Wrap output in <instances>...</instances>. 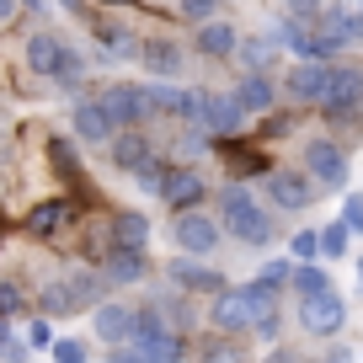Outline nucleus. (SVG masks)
I'll use <instances>...</instances> for the list:
<instances>
[{
  "label": "nucleus",
  "mask_w": 363,
  "mask_h": 363,
  "mask_svg": "<svg viewBox=\"0 0 363 363\" xmlns=\"http://www.w3.org/2000/svg\"><path fill=\"white\" fill-rule=\"evenodd\" d=\"M107 6H134V0H107Z\"/></svg>",
  "instance_id": "c03bdc74"
},
{
  "label": "nucleus",
  "mask_w": 363,
  "mask_h": 363,
  "mask_svg": "<svg viewBox=\"0 0 363 363\" xmlns=\"http://www.w3.org/2000/svg\"><path fill=\"white\" fill-rule=\"evenodd\" d=\"M342 320H347V305H342L337 289H326L315 299H299V326L310 337H331V331H342Z\"/></svg>",
  "instance_id": "39448f33"
},
{
  "label": "nucleus",
  "mask_w": 363,
  "mask_h": 363,
  "mask_svg": "<svg viewBox=\"0 0 363 363\" xmlns=\"http://www.w3.org/2000/svg\"><path fill=\"white\" fill-rule=\"evenodd\" d=\"M305 166H310V177H315L320 187H342V182H347V155H342L337 145H326V139L305 150Z\"/></svg>",
  "instance_id": "1a4fd4ad"
},
{
  "label": "nucleus",
  "mask_w": 363,
  "mask_h": 363,
  "mask_svg": "<svg viewBox=\"0 0 363 363\" xmlns=\"http://www.w3.org/2000/svg\"><path fill=\"white\" fill-rule=\"evenodd\" d=\"M48 160L59 166V177H65V182H80V160L69 155V145H65V139H54V145H48Z\"/></svg>",
  "instance_id": "cd10ccee"
},
{
  "label": "nucleus",
  "mask_w": 363,
  "mask_h": 363,
  "mask_svg": "<svg viewBox=\"0 0 363 363\" xmlns=\"http://www.w3.org/2000/svg\"><path fill=\"white\" fill-rule=\"evenodd\" d=\"M347 230H363V198H347V214H342Z\"/></svg>",
  "instance_id": "58836bf2"
},
{
  "label": "nucleus",
  "mask_w": 363,
  "mask_h": 363,
  "mask_svg": "<svg viewBox=\"0 0 363 363\" xmlns=\"http://www.w3.org/2000/svg\"><path fill=\"white\" fill-rule=\"evenodd\" d=\"M27 342H33V347H54V342H48V320H33V331H27Z\"/></svg>",
  "instance_id": "ea45409f"
},
{
  "label": "nucleus",
  "mask_w": 363,
  "mask_h": 363,
  "mask_svg": "<svg viewBox=\"0 0 363 363\" xmlns=\"http://www.w3.org/2000/svg\"><path fill=\"white\" fill-rule=\"evenodd\" d=\"M193 123H203L208 134L230 139V134H240L246 113H240V102H235V96H198V118H193Z\"/></svg>",
  "instance_id": "0eeeda50"
},
{
  "label": "nucleus",
  "mask_w": 363,
  "mask_h": 363,
  "mask_svg": "<svg viewBox=\"0 0 363 363\" xmlns=\"http://www.w3.org/2000/svg\"><path fill=\"white\" fill-rule=\"evenodd\" d=\"M22 6H43V0H22Z\"/></svg>",
  "instance_id": "a18cd8bd"
},
{
  "label": "nucleus",
  "mask_w": 363,
  "mask_h": 363,
  "mask_svg": "<svg viewBox=\"0 0 363 363\" xmlns=\"http://www.w3.org/2000/svg\"><path fill=\"white\" fill-rule=\"evenodd\" d=\"M65 59H69V48L59 43V38H48V33L27 38V65H33L38 75H59V69H65Z\"/></svg>",
  "instance_id": "f8f14e48"
},
{
  "label": "nucleus",
  "mask_w": 363,
  "mask_h": 363,
  "mask_svg": "<svg viewBox=\"0 0 363 363\" xmlns=\"http://www.w3.org/2000/svg\"><path fill=\"white\" fill-rule=\"evenodd\" d=\"M107 363H145V358H139L134 347H113V358H107Z\"/></svg>",
  "instance_id": "79ce46f5"
},
{
  "label": "nucleus",
  "mask_w": 363,
  "mask_h": 363,
  "mask_svg": "<svg viewBox=\"0 0 363 363\" xmlns=\"http://www.w3.org/2000/svg\"><path fill=\"white\" fill-rule=\"evenodd\" d=\"M145 96H150V113L198 118V96H187V91H177V86H145Z\"/></svg>",
  "instance_id": "4468645a"
},
{
  "label": "nucleus",
  "mask_w": 363,
  "mask_h": 363,
  "mask_svg": "<svg viewBox=\"0 0 363 363\" xmlns=\"http://www.w3.org/2000/svg\"><path fill=\"white\" fill-rule=\"evenodd\" d=\"M235 102H240V113H267V107L278 102V86H272L267 75H257V69H251V75L240 80V91H235Z\"/></svg>",
  "instance_id": "dca6fc26"
},
{
  "label": "nucleus",
  "mask_w": 363,
  "mask_h": 363,
  "mask_svg": "<svg viewBox=\"0 0 363 363\" xmlns=\"http://www.w3.org/2000/svg\"><path fill=\"white\" fill-rule=\"evenodd\" d=\"M289 284H294L299 299H315V294H326V289H331V278H326L320 267H294V278H289Z\"/></svg>",
  "instance_id": "a878e982"
},
{
  "label": "nucleus",
  "mask_w": 363,
  "mask_h": 363,
  "mask_svg": "<svg viewBox=\"0 0 363 363\" xmlns=\"http://www.w3.org/2000/svg\"><path fill=\"white\" fill-rule=\"evenodd\" d=\"M150 219L145 214H113V251H145Z\"/></svg>",
  "instance_id": "a211bd4d"
},
{
  "label": "nucleus",
  "mask_w": 363,
  "mask_h": 363,
  "mask_svg": "<svg viewBox=\"0 0 363 363\" xmlns=\"http://www.w3.org/2000/svg\"><path fill=\"white\" fill-rule=\"evenodd\" d=\"M267 198L278 208H305L310 198H315V187H310L299 171H272V177H267Z\"/></svg>",
  "instance_id": "9d476101"
},
{
  "label": "nucleus",
  "mask_w": 363,
  "mask_h": 363,
  "mask_svg": "<svg viewBox=\"0 0 363 363\" xmlns=\"http://www.w3.org/2000/svg\"><path fill=\"white\" fill-rule=\"evenodd\" d=\"M75 134L86 139V145H102L107 134H113V118H107L102 102H80L75 107Z\"/></svg>",
  "instance_id": "f3484780"
},
{
  "label": "nucleus",
  "mask_w": 363,
  "mask_h": 363,
  "mask_svg": "<svg viewBox=\"0 0 363 363\" xmlns=\"http://www.w3.org/2000/svg\"><path fill=\"white\" fill-rule=\"evenodd\" d=\"M0 235H6V230H0Z\"/></svg>",
  "instance_id": "49530a36"
},
{
  "label": "nucleus",
  "mask_w": 363,
  "mask_h": 363,
  "mask_svg": "<svg viewBox=\"0 0 363 363\" xmlns=\"http://www.w3.org/2000/svg\"><path fill=\"white\" fill-rule=\"evenodd\" d=\"M54 363H86V342H54Z\"/></svg>",
  "instance_id": "473e14b6"
},
{
  "label": "nucleus",
  "mask_w": 363,
  "mask_h": 363,
  "mask_svg": "<svg viewBox=\"0 0 363 363\" xmlns=\"http://www.w3.org/2000/svg\"><path fill=\"white\" fill-rule=\"evenodd\" d=\"M182 11H187V16H198V22H203V16L214 11V0H182Z\"/></svg>",
  "instance_id": "a19ab883"
},
{
  "label": "nucleus",
  "mask_w": 363,
  "mask_h": 363,
  "mask_svg": "<svg viewBox=\"0 0 363 363\" xmlns=\"http://www.w3.org/2000/svg\"><path fill=\"white\" fill-rule=\"evenodd\" d=\"M267 54H272V48L262 43V38H251V43H246V59L257 65V75H262V65H267Z\"/></svg>",
  "instance_id": "e433bc0d"
},
{
  "label": "nucleus",
  "mask_w": 363,
  "mask_h": 363,
  "mask_svg": "<svg viewBox=\"0 0 363 363\" xmlns=\"http://www.w3.org/2000/svg\"><path fill=\"white\" fill-rule=\"evenodd\" d=\"M22 310V289L16 284H0V315H16Z\"/></svg>",
  "instance_id": "f704fd0d"
},
{
  "label": "nucleus",
  "mask_w": 363,
  "mask_h": 363,
  "mask_svg": "<svg viewBox=\"0 0 363 363\" xmlns=\"http://www.w3.org/2000/svg\"><path fill=\"white\" fill-rule=\"evenodd\" d=\"M150 145H145V134H123V139H113V166L118 171H145L150 166Z\"/></svg>",
  "instance_id": "aec40b11"
},
{
  "label": "nucleus",
  "mask_w": 363,
  "mask_h": 363,
  "mask_svg": "<svg viewBox=\"0 0 363 363\" xmlns=\"http://www.w3.org/2000/svg\"><path fill=\"white\" fill-rule=\"evenodd\" d=\"M219 208H225V230H230L235 240H251V246H262V240L272 235V219L262 214V203L246 193V187H225Z\"/></svg>",
  "instance_id": "7ed1b4c3"
},
{
  "label": "nucleus",
  "mask_w": 363,
  "mask_h": 363,
  "mask_svg": "<svg viewBox=\"0 0 363 363\" xmlns=\"http://www.w3.org/2000/svg\"><path fill=\"white\" fill-rule=\"evenodd\" d=\"M102 43H107V54H118V59L139 54V48H134V38H128V33H118V27H102Z\"/></svg>",
  "instance_id": "7c9ffc66"
},
{
  "label": "nucleus",
  "mask_w": 363,
  "mask_h": 363,
  "mask_svg": "<svg viewBox=\"0 0 363 363\" xmlns=\"http://www.w3.org/2000/svg\"><path fill=\"white\" fill-rule=\"evenodd\" d=\"M198 48H203V54H214V59L235 54V27H225V22H203V33H198Z\"/></svg>",
  "instance_id": "b1692460"
},
{
  "label": "nucleus",
  "mask_w": 363,
  "mask_h": 363,
  "mask_svg": "<svg viewBox=\"0 0 363 363\" xmlns=\"http://www.w3.org/2000/svg\"><path fill=\"white\" fill-rule=\"evenodd\" d=\"M128 347L139 352L145 363H182V331H171L166 320H160V310H139L134 315V342Z\"/></svg>",
  "instance_id": "f03ea898"
},
{
  "label": "nucleus",
  "mask_w": 363,
  "mask_h": 363,
  "mask_svg": "<svg viewBox=\"0 0 363 363\" xmlns=\"http://www.w3.org/2000/svg\"><path fill=\"white\" fill-rule=\"evenodd\" d=\"M96 337L113 342V347H128V342H134V310L102 305V310H96Z\"/></svg>",
  "instance_id": "ddd939ff"
},
{
  "label": "nucleus",
  "mask_w": 363,
  "mask_h": 363,
  "mask_svg": "<svg viewBox=\"0 0 363 363\" xmlns=\"http://www.w3.org/2000/svg\"><path fill=\"white\" fill-rule=\"evenodd\" d=\"M69 310H75L69 289H65V284H48V289H43V315H69Z\"/></svg>",
  "instance_id": "c85d7f7f"
},
{
  "label": "nucleus",
  "mask_w": 363,
  "mask_h": 363,
  "mask_svg": "<svg viewBox=\"0 0 363 363\" xmlns=\"http://www.w3.org/2000/svg\"><path fill=\"white\" fill-rule=\"evenodd\" d=\"M320 86H326V65H299L289 75V96L294 102H320Z\"/></svg>",
  "instance_id": "412c9836"
},
{
  "label": "nucleus",
  "mask_w": 363,
  "mask_h": 363,
  "mask_svg": "<svg viewBox=\"0 0 363 363\" xmlns=\"http://www.w3.org/2000/svg\"><path fill=\"white\" fill-rule=\"evenodd\" d=\"M139 59H145V65L155 69V75H171V69L182 65V54H177V48L166 43V38H155V43H145V48H139Z\"/></svg>",
  "instance_id": "393cba45"
},
{
  "label": "nucleus",
  "mask_w": 363,
  "mask_h": 363,
  "mask_svg": "<svg viewBox=\"0 0 363 363\" xmlns=\"http://www.w3.org/2000/svg\"><path fill=\"white\" fill-rule=\"evenodd\" d=\"M177 240H182V251L203 257V251H214L219 225H214L208 214H198V208H182V214H177Z\"/></svg>",
  "instance_id": "6e6552de"
},
{
  "label": "nucleus",
  "mask_w": 363,
  "mask_h": 363,
  "mask_svg": "<svg viewBox=\"0 0 363 363\" xmlns=\"http://www.w3.org/2000/svg\"><path fill=\"white\" fill-rule=\"evenodd\" d=\"M289 278H294V267H289V262H267V272H262V284H267V289L289 284Z\"/></svg>",
  "instance_id": "72a5a7b5"
},
{
  "label": "nucleus",
  "mask_w": 363,
  "mask_h": 363,
  "mask_svg": "<svg viewBox=\"0 0 363 363\" xmlns=\"http://www.w3.org/2000/svg\"><path fill=\"white\" fill-rule=\"evenodd\" d=\"M11 11H16V0H0V22H11Z\"/></svg>",
  "instance_id": "37998d69"
},
{
  "label": "nucleus",
  "mask_w": 363,
  "mask_h": 363,
  "mask_svg": "<svg viewBox=\"0 0 363 363\" xmlns=\"http://www.w3.org/2000/svg\"><path fill=\"white\" fill-rule=\"evenodd\" d=\"M69 219H75V208H69L65 198H54V203H38L33 214H27V230H33V235H54V230H65Z\"/></svg>",
  "instance_id": "6ab92c4d"
},
{
  "label": "nucleus",
  "mask_w": 363,
  "mask_h": 363,
  "mask_svg": "<svg viewBox=\"0 0 363 363\" xmlns=\"http://www.w3.org/2000/svg\"><path fill=\"white\" fill-rule=\"evenodd\" d=\"M230 166L251 177V171H262V155H251V150H246V155H240V150H230Z\"/></svg>",
  "instance_id": "c9c22d12"
},
{
  "label": "nucleus",
  "mask_w": 363,
  "mask_h": 363,
  "mask_svg": "<svg viewBox=\"0 0 363 363\" xmlns=\"http://www.w3.org/2000/svg\"><path fill=\"white\" fill-rule=\"evenodd\" d=\"M315 251H320V235H310V230L294 235V257H315Z\"/></svg>",
  "instance_id": "4c0bfd02"
},
{
  "label": "nucleus",
  "mask_w": 363,
  "mask_h": 363,
  "mask_svg": "<svg viewBox=\"0 0 363 363\" xmlns=\"http://www.w3.org/2000/svg\"><path fill=\"white\" fill-rule=\"evenodd\" d=\"M284 43L294 48V54H305V59H331V54H337V48H331L326 38H320V27H305L299 16L284 27Z\"/></svg>",
  "instance_id": "2eb2a0df"
},
{
  "label": "nucleus",
  "mask_w": 363,
  "mask_h": 363,
  "mask_svg": "<svg viewBox=\"0 0 363 363\" xmlns=\"http://www.w3.org/2000/svg\"><path fill=\"white\" fill-rule=\"evenodd\" d=\"M65 289H69V299H75V305H91V299H96V289H102V278H96V272H69Z\"/></svg>",
  "instance_id": "bb28decb"
},
{
  "label": "nucleus",
  "mask_w": 363,
  "mask_h": 363,
  "mask_svg": "<svg viewBox=\"0 0 363 363\" xmlns=\"http://www.w3.org/2000/svg\"><path fill=\"white\" fill-rule=\"evenodd\" d=\"M102 107H107V118H113V128H134V123H145V118H155L145 86H113L102 96Z\"/></svg>",
  "instance_id": "423d86ee"
},
{
  "label": "nucleus",
  "mask_w": 363,
  "mask_h": 363,
  "mask_svg": "<svg viewBox=\"0 0 363 363\" xmlns=\"http://www.w3.org/2000/svg\"><path fill=\"white\" fill-rule=\"evenodd\" d=\"M102 278L107 284H139V278H145V257H139V251H113Z\"/></svg>",
  "instance_id": "5701e85b"
},
{
  "label": "nucleus",
  "mask_w": 363,
  "mask_h": 363,
  "mask_svg": "<svg viewBox=\"0 0 363 363\" xmlns=\"http://www.w3.org/2000/svg\"><path fill=\"white\" fill-rule=\"evenodd\" d=\"M166 177H171V166H160V160H150V166L139 171V187H145V193H160V187H166Z\"/></svg>",
  "instance_id": "2f4dec72"
},
{
  "label": "nucleus",
  "mask_w": 363,
  "mask_h": 363,
  "mask_svg": "<svg viewBox=\"0 0 363 363\" xmlns=\"http://www.w3.org/2000/svg\"><path fill=\"white\" fill-rule=\"evenodd\" d=\"M171 278L177 284H187V289H198V294H225V284H219V272L214 267H198V262H171Z\"/></svg>",
  "instance_id": "4be33fe9"
},
{
  "label": "nucleus",
  "mask_w": 363,
  "mask_h": 363,
  "mask_svg": "<svg viewBox=\"0 0 363 363\" xmlns=\"http://www.w3.org/2000/svg\"><path fill=\"white\" fill-rule=\"evenodd\" d=\"M347 235H352L347 225H326L320 230V251H326V257H342V251H347Z\"/></svg>",
  "instance_id": "c756f323"
},
{
  "label": "nucleus",
  "mask_w": 363,
  "mask_h": 363,
  "mask_svg": "<svg viewBox=\"0 0 363 363\" xmlns=\"http://www.w3.org/2000/svg\"><path fill=\"white\" fill-rule=\"evenodd\" d=\"M160 198H166L171 208H193L198 198H203V171L171 166V177H166V187H160Z\"/></svg>",
  "instance_id": "9b49d317"
},
{
  "label": "nucleus",
  "mask_w": 363,
  "mask_h": 363,
  "mask_svg": "<svg viewBox=\"0 0 363 363\" xmlns=\"http://www.w3.org/2000/svg\"><path fill=\"white\" fill-rule=\"evenodd\" d=\"M214 326L225 331H272L278 326V294L267 284H246V289H225L214 299Z\"/></svg>",
  "instance_id": "f257e3e1"
},
{
  "label": "nucleus",
  "mask_w": 363,
  "mask_h": 363,
  "mask_svg": "<svg viewBox=\"0 0 363 363\" xmlns=\"http://www.w3.org/2000/svg\"><path fill=\"white\" fill-rule=\"evenodd\" d=\"M363 102V69L358 65H326V86H320V107L331 118H347Z\"/></svg>",
  "instance_id": "20e7f679"
}]
</instances>
